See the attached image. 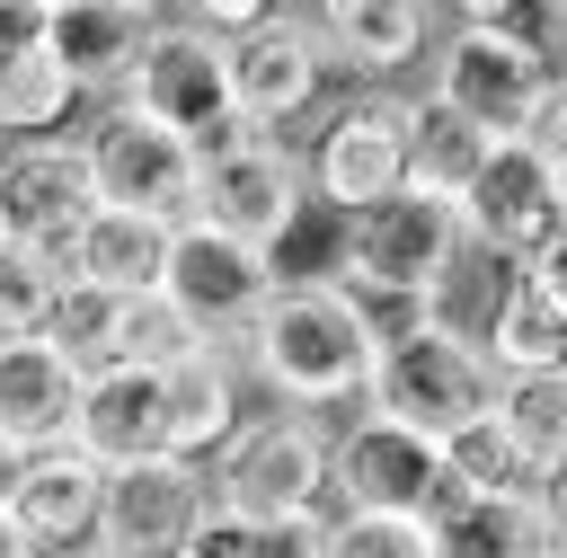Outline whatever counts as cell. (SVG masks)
<instances>
[{"mask_svg": "<svg viewBox=\"0 0 567 558\" xmlns=\"http://www.w3.org/2000/svg\"><path fill=\"white\" fill-rule=\"evenodd\" d=\"M532 142H540V159H549V177L567 186V89L549 97V115H540V133H532Z\"/></svg>", "mask_w": 567, "mask_h": 558, "instance_id": "cell-38", "label": "cell"}, {"mask_svg": "<svg viewBox=\"0 0 567 558\" xmlns=\"http://www.w3.org/2000/svg\"><path fill=\"white\" fill-rule=\"evenodd\" d=\"M186 558H257V531L248 523H230V514H213L204 531H195V549Z\"/></svg>", "mask_w": 567, "mask_h": 558, "instance_id": "cell-37", "label": "cell"}, {"mask_svg": "<svg viewBox=\"0 0 567 558\" xmlns=\"http://www.w3.org/2000/svg\"><path fill=\"white\" fill-rule=\"evenodd\" d=\"M443 496V452L372 407L328 425V514H372V523H425Z\"/></svg>", "mask_w": 567, "mask_h": 558, "instance_id": "cell-9", "label": "cell"}, {"mask_svg": "<svg viewBox=\"0 0 567 558\" xmlns=\"http://www.w3.org/2000/svg\"><path fill=\"white\" fill-rule=\"evenodd\" d=\"M532 514L549 523V540L567 549V452L558 461H540V478H532Z\"/></svg>", "mask_w": 567, "mask_h": 558, "instance_id": "cell-36", "label": "cell"}, {"mask_svg": "<svg viewBox=\"0 0 567 558\" xmlns=\"http://www.w3.org/2000/svg\"><path fill=\"white\" fill-rule=\"evenodd\" d=\"M408 97L416 89H346L337 106H319L310 142H301V177L310 204L354 221L390 195H408Z\"/></svg>", "mask_w": 567, "mask_h": 558, "instance_id": "cell-3", "label": "cell"}, {"mask_svg": "<svg viewBox=\"0 0 567 558\" xmlns=\"http://www.w3.org/2000/svg\"><path fill=\"white\" fill-rule=\"evenodd\" d=\"M452 213H461V239L487 248L496 266H540L567 248V186L549 177L540 142H496V159Z\"/></svg>", "mask_w": 567, "mask_h": 558, "instance_id": "cell-11", "label": "cell"}, {"mask_svg": "<svg viewBox=\"0 0 567 558\" xmlns=\"http://www.w3.org/2000/svg\"><path fill=\"white\" fill-rule=\"evenodd\" d=\"M71 115H89V106H80V89L62 80L53 53L0 62V151H9V142H53V133H71Z\"/></svg>", "mask_w": 567, "mask_h": 558, "instance_id": "cell-28", "label": "cell"}, {"mask_svg": "<svg viewBox=\"0 0 567 558\" xmlns=\"http://www.w3.org/2000/svg\"><path fill=\"white\" fill-rule=\"evenodd\" d=\"M363 407L390 416V425H408V434H425L443 452L452 434H470L496 407V363L470 354V345H452V337H434L416 310H399V319H381V372H372Z\"/></svg>", "mask_w": 567, "mask_h": 558, "instance_id": "cell-2", "label": "cell"}, {"mask_svg": "<svg viewBox=\"0 0 567 558\" xmlns=\"http://www.w3.org/2000/svg\"><path fill=\"white\" fill-rule=\"evenodd\" d=\"M115 292H97V283H62L53 292V310H44V345L89 381V372H115Z\"/></svg>", "mask_w": 567, "mask_h": 558, "instance_id": "cell-31", "label": "cell"}, {"mask_svg": "<svg viewBox=\"0 0 567 558\" xmlns=\"http://www.w3.org/2000/svg\"><path fill=\"white\" fill-rule=\"evenodd\" d=\"M213 514H230L248 531L328 514V425L292 416V407H257L239 425V443L213 461Z\"/></svg>", "mask_w": 567, "mask_h": 558, "instance_id": "cell-4", "label": "cell"}, {"mask_svg": "<svg viewBox=\"0 0 567 558\" xmlns=\"http://www.w3.org/2000/svg\"><path fill=\"white\" fill-rule=\"evenodd\" d=\"M248 416L257 407H248V372H239L230 345H213V354H195V363H177L159 381V452L186 461V469H213L239 443Z\"/></svg>", "mask_w": 567, "mask_h": 558, "instance_id": "cell-18", "label": "cell"}, {"mask_svg": "<svg viewBox=\"0 0 567 558\" xmlns=\"http://www.w3.org/2000/svg\"><path fill=\"white\" fill-rule=\"evenodd\" d=\"M168 248H177V230L97 204L89 230H80V248H71V275H62V283H97V292H115V301H142V292L168 283Z\"/></svg>", "mask_w": 567, "mask_h": 558, "instance_id": "cell-22", "label": "cell"}, {"mask_svg": "<svg viewBox=\"0 0 567 558\" xmlns=\"http://www.w3.org/2000/svg\"><path fill=\"white\" fill-rule=\"evenodd\" d=\"M213 523V469L186 461H142L124 478H106V514H97V549L106 558H186L195 531Z\"/></svg>", "mask_w": 567, "mask_h": 558, "instance_id": "cell-16", "label": "cell"}, {"mask_svg": "<svg viewBox=\"0 0 567 558\" xmlns=\"http://www.w3.org/2000/svg\"><path fill=\"white\" fill-rule=\"evenodd\" d=\"M195 354H213V345H204V328H195L168 292H142V301H124V310H115V363H124V372L168 381V372H177V363H195Z\"/></svg>", "mask_w": 567, "mask_h": 558, "instance_id": "cell-29", "label": "cell"}, {"mask_svg": "<svg viewBox=\"0 0 567 558\" xmlns=\"http://www.w3.org/2000/svg\"><path fill=\"white\" fill-rule=\"evenodd\" d=\"M62 558H106V549H97V540H89V549H62Z\"/></svg>", "mask_w": 567, "mask_h": 558, "instance_id": "cell-41", "label": "cell"}, {"mask_svg": "<svg viewBox=\"0 0 567 558\" xmlns=\"http://www.w3.org/2000/svg\"><path fill=\"white\" fill-rule=\"evenodd\" d=\"M221 71H230V115L257 142H292V124H310L319 97H328V62H319L301 9H275L266 27L221 44Z\"/></svg>", "mask_w": 567, "mask_h": 558, "instance_id": "cell-13", "label": "cell"}, {"mask_svg": "<svg viewBox=\"0 0 567 558\" xmlns=\"http://www.w3.org/2000/svg\"><path fill=\"white\" fill-rule=\"evenodd\" d=\"M44 18H53V0H0V62L44 53Z\"/></svg>", "mask_w": 567, "mask_h": 558, "instance_id": "cell-34", "label": "cell"}, {"mask_svg": "<svg viewBox=\"0 0 567 558\" xmlns=\"http://www.w3.org/2000/svg\"><path fill=\"white\" fill-rule=\"evenodd\" d=\"M151 27H159V9H142V0H53L44 53L80 89V106H115L133 62H142V44H151Z\"/></svg>", "mask_w": 567, "mask_h": 558, "instance_id": "cell-17", "label": "cell"}, {"mask_svg": "<svg viewBox=\"0 0 567 558\" xmlns=\"http://www.w3.org/2000/svg\"><path fill=\"white\" fill-rule=\"evenodd\" d=\"M452 257H461V213L434 204V195H390V204H372V213L346 221V266H337V283H346L354 301H372L381 319H399V310H416V301L434 292V275H443Z\"/></svg>", "mask_w": 567, "mask_h": 558, "instance_id": "cell-7", "label": "cell"}, {"mask_svg": "<svg viewBox=\"0 0 567 558\" xmlns=\"http://www.w3.org/2000/svg\"><path fill=\"white\" fill-rule=\"evenodd\" d=\"M549 558H567V549H549Z\"/></svg>", "mask_w": 567, "mask_h": 558, "instance_id": "cell-42", "label": "cell"}, {"mask_svg": "<svg viewBox=\"0 0 567 558\" xmlns=\"http://www.w3.org/2000/svg\"><path fill=\"white\" fill-rule=\"evenodd\" d=\"M328 558H425L416 523H372V514H328Z\"/></svg>", "mask_w": 567, "mask_h": 558, "instance_id": "cell-33", "label": "cell"}, {"mask_svg": "<svg viewBox=\"0 0 567 558\" xmlns=\"http://www.w3.org/2000/svg\"><path fill=\"white\" fill-rule=\"evenodd\" d=\"M159 292L204 328V345H230V354H239V337L266 319V301L284 292V275H275L266 248H239V239L186 221L177 248H168V283H159Z\"/></svg>", "mask_w": 567, "mask_h": 558, "instance_id": "cell-14", "label": "cell"}, {"mask_svg": "<svg viewBox=\"0 0 567 558\" xmlns=\"http://www.w3.org/2000/svg\"><path fill=\"white\" fill-rule=\"evenodd\" d=\"M71 452L97 461L106 478L159 461V381L151 372H89L80 381V407H71Z\"/></svg>", "mask_w": 567, "mask_h": 558, "instance_id": "cell-20", "label": "cell"}, {"mask_svg": "<svg viewBox=\"0 0 567 558\" xmlns=\"http://www.w3.org/2000/svg\"><path fill=\"white\" fill-rule=\"evenodd\" d=\"M257 558H328V514H310V523H275V531H257Z\"/></svg>", "mask_w": 567, "mask_h": 558, "instance_id": "cell-35", "label": "cell"}, {"mask_svg": "<svg viewBox=\"0 0 567 558\" xmlns=\"http://www.w3.org/2000/svg\"><path fill=\"white\" fill-rule=\"evenodd\" d=\"M0 558H35V549H27V540H18L9 523H0Z\"/></svg>", "mask_w": 567, "mask_h": 558, "instance_id": "cell-40", "label": "cell"}, {"mask_svg": "<svg viewBox=\"0 0 567 558\" xmlns=\"http://www.w3.org/2000/svg\"><path fill=\"white\" fill-rule=\"evenodd\" d=\"M523 452L532 469L567 452V363H540V372H496V407H487Z\"/></svg>", "mask_w": 567, "mask_h": 558, "instance_id": "cell-30", "label": "cell"}, {"mask_svg": "<svg viewBox=\"0 0 567 558\" xmlns=\"http://www.w3.org/2000/svg\"><path fill=\"white\" fill-rule=\"evenodd\" d=\"M80 151H89V186L106 213H142L159 230H186L195 221V186H204V151H186L177 133H159L151 115L133 106H89L80 124Z\"/></svg>", "mask_w": 567, "mask_h": 558, "instance_id": "cell-6", "label": "cell"}, {"mask_svg": "<svg viewBox=\"0 0 567 558\" xmlns=\"http://www.w3.org/2000/svg\"><path fill=\"white\" fill-rule=\"evenodd\" d=\"M115 106L151 115V124H159V133H177L186 151H221V142H239L221 44H213L186 9H159V27H151V44H142V62H133V80H124V97H115Z\"/></svg>", "mask_w": 567, "mask_h": 558, "instance_id": "cell-8", "label": "cell"}, {"mask_svg": "<svg viewBox=\"0 0 567 558\" xmlns=\"http://www.w3.org/2000/svg\"><path fill=\"white\" fill-rule=\"evenodd\" d=\"M71 407H80V372L44 337L0 345V443L53 452V443H71Z\"/></svg>", "mask_w": 567, "mask_h": 558, "instance_id": "cell-21", "label": "cell"}, {"mask_svg": "<svg viewBox=\"0 0 567 558\" xmlns=\"http://www.w3.org/2000/svg\"><path fill=\"white\" fill-rule=\"evenodd\" d=\"M18 469H27V452H18V443H0V523H9V496H18Z\"/></svg>", "mask_w": 567, "mask_h": 558, "instance_id": "cell-39", "label": "cell"}, {"mask_svg": "<svg viewBox=\"0 0 567 558\" xmlns=\"http://www.w3.org/2000/svg\"><path fill=\"white\" fill-rule=\"evenodd\" d=\"M487 363H496V372L567 363V248L540 257V266H514V292H505V319H496Z\"/></svg>", "mask_w": 567, "mask_h": 558, "instance_id": "cell-23", "label": "cell"}, {"mask_svg": "<svg viewBox=\"0 0 567 558\" xmlns=\"http://www.w3.org/2000/svg\"><path fill=\"white\" fill-rule=\"evenodd\" d=\"M0 248H9V230H0Z\"/></svg>", "mask_w": 567, "mask_h": 558, "instance_id": "cell-43", "label": "cell"}, {"mask_svg": "<svg viewBox=\"0 0 567 558\" xmlns=\"http://www.w3.org/2000/svg\"><path fill=\"white\" fill-rule=\"evenodd\" d=\"M301 27L319 44L328 80H346V89H399L408 71H425V53L443 35V18L416 0H319V9H301Z\"/></svg>", "mask_w": 567, "mask_h": 558, "instance_id": "cell-15", "label": "cell"}, {"mask_svg": "<svg viewBox=\"0 0 567 558\" xmlns=\"http://www.w3.org/2000/svg\"><path fill=\"white\" fill-rule=\"evenodd\" d=\"M97 514H106V469H97V461H80L71 443L27 452L18 496H9V531H18L35 558L89 549V540H97Z\"/></svg>", "mask_w": 567, "mask_h": 558, "instance_id": "cell-19", "label": "cell"}, {"mask_svg": "<svg viewBox=\"0 0 567 558\" xmlns=\"http://www.w3.org/2000/svg\"><path fill=\"white\" fill-rule=\"evenodd\" d=\"M53 292H62V275H53L44 257H27V248H0V345H27V337H44V310H53Z\"/></svg>", "mask_w": 567, "mask_h": 558, "instance_id": "cell-32", "label": "cell"}, {"mask_svg": "<svg viewBox=\"0 0 567 558\" xmlns=\"http://www.w3.org/2000/svg\"><path fill=\"white\" fill-rule=\"evenodd\" d=\"M505 292H514V266H496L487 248H470V239H461V257L434 275V292L416 301V319H425L434 337H452V345L487 354V345H496V319H505Z\"/></svg>", "mask_w": 567, "mask_h": 558, "instance_id": "cell-26", "label": "cell"}, {"mask_svg": "<svg viewBox=\"0 0 567 558\" xmlns=\"http://www.w3.org/2000/svg\"><path fill=\"white\" fill-rule=\"evenodd\" d=\"M97 213V186H89V151L80 133H53V142H9L0 151V230L9 248L44 257L53 275H71V248Z\"/></svg>", "mask_w": 567, "mask_h": 558, "instance_id": "cell-12", "label": "cell"}, {"mask_svg": "<svg viewBox=\"0 0 567 558\" xmlns=\"http://www.w3.org/2000/svg\"><path fill=\"white\" fill-rule=\"evenodd\" d=\"M425 97H443L452 115H470L487 142H532L540 115H549V97H558V80H549L540 53H523L514 35H487L478 18L452 9L443 35H434V53H425Z\"/></svg>", "mask_w": 567, "mask_h": 558, "instance_id": "cell-5", "label": "cell"}, {"mask_svg": "<svg viewBox=\"0 0 567 558\" xmlns=\"http://www.w3.org/2000/svg\"><path fill=\"white\" fill-rule=\"evenodd\" d=\"M532 478H540V469H532V452H523L496 416H478L470 434H452V443H443V487H452V496L523 505V496H532Z\"/></svg>", "mask_w": 567, "mask_h": 558, "instance_id": "cell-27", "label": "cell"}, {"mask_svg": "<svg viewBox=\"0 0 567 558\" xmlns=\"http://www.w3.org/2000/svg\"><path fill=\"white\" fill-rule=\"evenodd\" d=\"M239 372L248 390H266V407L292 416H337L372 399L381 372V310L354 301L346 283H284L266 301V319L239 337Z\"/></svg>", "mask_w": 567, "mask_h": 558, "instance_id": "cell-1", "label": "cell"}, {"mask_svg": "<svg viewBox=\"0 0 567 558\" xmlns=\"http://www.w3.org/2000/svg\"><path fill=\"white\" fill-rule=\"evenodd\" d=\"M416 540H425V558H549L558 549L549 523L532 514V496L523 505H478V496H452V487L434 496Z\"/></svg>", "mask_w": 567, "mask_h": 558, "instance_id": "cell-24", "label": "cell"}, {"mask_svg": "<svg viewBox=\"0 0 567 558\" xmlns=\"http://www.w3.org/2000/svg\"><path fill=\"white\" fill-rule=\"evenodd\" d=\"M301 213H310L301 142H257V133H239V142L204 151V186H195V221H204V230L275 257Z\"/></svg>", "mask_w": 567, "mask_h": 558, "instance_id": "cell-10", "label": "cell"}, {"mask_svg": "<svg viewBox=\"0 0 567 558\" xmlns=\"http://www.w3.org/2000/svg\"><path fill=\"white\" fill-rule=\"evenodd\" d=\"M496 159V142L470 124V115H452L443 97H408V195H434V204H461L470 186H478V168Z\"/></svg>", "mask_w": 567, "mask_h": 558, "instance_id": "cell-25", "label": "cell"}]
</instances>
